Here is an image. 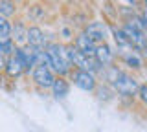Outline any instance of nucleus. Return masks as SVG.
<instances>
[{
  "label": "nucleus",
  "mask_w": 147,
  "mask_h": 132,
  "mask_svg": "<svg viewBox=\"0 0 147 132\" xmlns=\"http://www.w3.org/2000/svg\"><path fill=\"white\" fill-rule=\"evenodd\" d=\"M26 31H28V28L22 22H17L15 26H11V35H9V39L15 42V46H26Z\"/></svg>",
  "instance_id": "10"
},
{
  "label": "nucleus",
  "mask_w": 147,
  "mask_h": 132,
  "mask_svg": "<svg viewBox=\"0 0 147 132\" xmlns=\"http://www.w3.org/2000/svg\"><path fill=\"white\" fill-rule=\"evenodd\" d=\"M11 22H9V19H6V17L0 15V40H6L9 39V35H11Z\"/></svg>",
  "instance_id": "14"
},
{
  "label": "nucleus",
  "mask_w": 147,
  "mask_h": 132,
  "mask_svg": "<svg viewBox=\"0 0 147 132\" xmlns=\"http://www.w3.org/2000/svg\"><path fill=\"white\" fill-rule=\"evenodd\" d=\"M17 13V7H15V0H0V15L9 19Z\"/></svg>",
  "instance_id": "13"
},
{
  "label": "nucleus",
  "mask_w": 147,
  "mask_h": 132,
  "mask_svg": "<svg viewBox=\"0 0 147 132\" xmlns=\"http://www.w3.org/2000/svg\"><path fill=\"white\" fill-rule=\"evenodd\" d=\"M94 61L98 62L99 66H110L112 64V61H114V52L109 48V44L107 42H101L96 46V52H94Z\"/></svg>",
  "instance_id": "7"
},
{
  "label": "nucleus",
  "mask_w": 147,
  "mask_h": 132,
  "mask_svg": "<svg viewBox=\"0 0 147 132\" xmlns=\"http://www.w3.org/2000/svg\"><path fill=\"white\" fill-rule=\"evenodd\" d=\"M15 42H13L11 39H6V40H0V70H4L6 68V62L9 55H11L13 52H15Z\"/></svg>",
  "instance_id": "11"
},
{
  "label": "nucleus",
  "mask_w": 147,
  "mask_h": 132,
  "mask_svg": "<svg viewBox=\"0 0 147 132\" xmlns=\"http://www.w3.org/2000/svg\"><path fill=\"white\" fill-rule=\"evenodd\" d=\"M123 61H125V64L127 66H131V68H142V57L136 53V50H131V52H127V53H123Z\"/></svg>",
  "instance_id": "12"
},
{
  "label": "nucleus",
  "mask_w": 147,
  "mask_h": 132,
  "mask_svg": "<svg viewBox=\"0 0 147 132\" xmlns=\"http://www.w3.org/2000/svg\"><path fill=\"white\" fill-rule=\"evenodd\" d=\"M125 4H129V6H136V0H123Z\"/></svg>",
  "instance_id": "17"
},
{
  "label": "nucleus",
  "mask_w": 147,
  "mask_h": 132,
  "mask_svg": "<svg viewBox=\"0 0 147 132\" xmlns=\"http://www.w3.org/2000/svg\"><path fill=\"white\" fill-rule=\"evenodd\" d=\"M72 81L77 88L85 90V92H94L96 86H98V79L92 72H86V70H79L77 68L76 72H72Z\"/></svg>",
  "instance_id": "4"
},
{
  "label": "nucleus",
  "mask_w": 147,
  "mask_h": 132,
  "mask_svg": "<svg viewBox=\"0 0 147 132\" xmlns=\"http://www.w3.org/2000/svg\"><path fill=\"white\" fill-rule=\"evenodd\" d=\"M142 19H144L145 26H147V9H144V11H142Z\"/></svg>",
  "instance_id": "16"
},
{
  "label": "nucleus",
  "mask_w": 147,
  "mask_h": 132,
  "mask_svg": "<svg viewBox=\"0 0 147 132\" xmlns=\"http://www.w3.org/2000/svg\"><path fill=\"white\" fill-rule=\"evenodd\" d=\"M31 81H33L35 86H39V88L42 90H48L52 88L53 81H55V74L52 72V68L48 64H35L31 68Z\"/></svg>",
  "instance_id": "2"
},
{
  "label": "nucleus",
  "mask_w": 147,
  "mask_h": 132,
  "mask_svg": "<svg viewBox=\"0 0 147 132\" xmlns=\"http://www.w3.org/2000/svg\"><path fill=\"white\" fill-rule=\"evenodd\" d=\"M114 86V90L119 94V95H127V97H131V95H136L138 92V83L134 77H131L129 74H123V72H119L116 75V79L110 83Z\"/></svg>",
  "instance_id": "3"
},
{
  "label": "nucleus",
  "mask_w": 147,
  "mask_h": 132,
  "mask_svg": "<svg viewBox=\"0 0 147 132\" xmlns=\"http://www.w3.org/2000/svg\"><path fill=\"white\" fill-rule=\"evenodd\" d=\"M144 6H145V7H144V9H147V0H144Z\"/></svg>",
  "instance_id": "18"
},
{
  "label": "nucleus",
  "mask_w": 147,
  "mask_h": 132,
  "mask_svg": "<svg viewBox=\"0 0 147 132\" xmlns=\"http://www.w3.org/2000/svg\"><path fill=\"white\" fill-rule=\"evenodd\" d=\"M52 92H53V97L55 99H63V97H66L68 92H70V83H68L64 77H55V81H53V84H52Z\"/></svg>",
  "instance_id": "9"
},
{
  "label": "nucleus",
  "mask_w": 147,
  "mask_h": 132,
  "mask_svg": "<svg viewBox=\"0 0 147 132\" xmlns=\"http://www.w3.org/2000/svg\"><path fill=\"white\" fill-rule=\"evenodd\" d=\"M44 53H46V64L52 68L55 75L64 77L66 74L72 72V62H70V57H68L64 44L48 42V46L44 48Z\"/></svg>",
  "instance_id": "1"
},
{
  "label": "nucleus",
  "mask_w": 147,
  "mask_h": 132,
  "mask_svg": "<svg viewBox=\"0 0 147 132\" xmlns=\"http://www.w3.org/2000/svg\"><path fill=\"white\" fill-rule=\"evenodd\" d=\"M85 33H86V37H90L96 44H101V42H107L110 28L105 24V22H101V20H92V22L86 24Z\"/></svg>",
  "instance_id": "5"
},
{
  "label": "nucleus",
  "mask_w": 147,
  "mask_h": 132,
  "mask_svg": "<svg viewBox=\"0 0 147 132\" xmlns=\"http://www.w3.org/2000/svg\"><path fill=\"white\" fill-rule=\"evenodd\" d=\"M96 46H98V44H96L90 37H86L85 31H83V33H79V35L76 37V40H74V48L79 50L83 55H88V57H94Z\"/></svg>",
  "instance_id": "8"
},
{
  "label": "nucleus",
  "mask_w": 147,
  "mask_h": 132,
  "mask_svg": "<svg viewBox=\"0 0 147 132\" xmlns=\"http://www.w3.org/2000/svg\"><path fill=\"white\" fill-rule=\"evenodd\" d=\"M138 97H140V101L144 103V105H147V84H144V86H138Z\"/></svg>",
  "instance_id": "15"
},
{
  "label": "nucleus",
  "mask_w": 147,
  "mask_h": 132,
  "mask_svg": "<svg viewBox=\"0 0 147 132\" xmlns=\"http://www.w3.org/2000/svg\"><path fill=\"white\" fill-rule=\"evenodd\" d=\"M26 44L31 48H37V50H44L48 46V40L44 37V31L39 28V26H30L26 31Z\"/></svg>",
  "instance_id": "6"
}]
</instances>
